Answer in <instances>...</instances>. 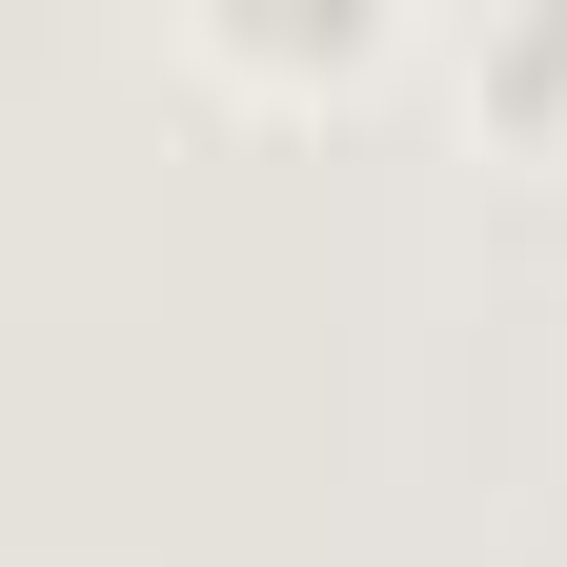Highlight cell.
I'll return each instance as SVG.
<instances>
[{
  "label": "cell",
  "instance_id": "1",
  "mask_svg": "<svg viewBox=\"0 0 567 567\" xmlns=\"http://www.w3.org/2000/svg\"><path fill=\"white\" fill-rule=\"evenodd\" d=\"M486 82H507V102H567V21H507V41H486Z\"/></svg>",
  "mask_w": 567,
  "mask_h": 567
}]
</instances>
